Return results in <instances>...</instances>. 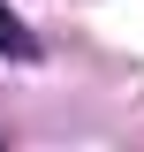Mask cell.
<instances>
[{"label":"cell","instance_id":"1","mask_svg":"<svg viewBox=\"0 0 144 152\" xmlns=\"http://www.w3.org/2000/svg\"><path fill=\"white\" fill-rule=\"evenodd\" d=\"M0 53H31V31H23L8 8H0Z\"/></svg>","mask_w":144,"mask_h":152}]
</instances>
